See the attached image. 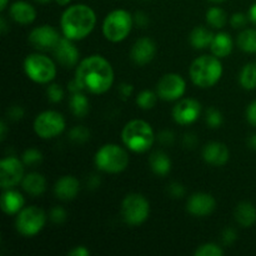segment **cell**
<instances>
[{"instance_id":"18","label":"cell","mask_w":256,"mask_h":256,"mask_svg":"<svg viewBox=\"0 0 256 256\" xmlns=\"http://www.w3.org/2000/svg\"><path fill=\"white\" fill-rule=\"evenodd\" d=\"M202 158L212 166H222L230 159V152L224 142H212L202 149Z\"/></svg>"},{"instance_id":"14","label":"cell","mask_w":256,"mask_h":256,"mask_svg":"<svg viewBox=\"0 0 256 256\" xmlns=\"http://www.w3.org/2000/svg\"><path fill=\"white\" fill-rule=\"evenodd\" d=\"M202 112V104L195 99H182L172 109V119L179 125H190L196 122Z\"/></svg>"},{"instance_id":"24","label":"cell","mask_w":256,"mask_h":256,"mask_svg":"<svg viewBox=\"0 0 256 256\" xmlns=\"http://www.w3.org/2000/svg\"><path fill=\"white\" fill-rule=\"evenodd\" d=\"M22 189L32 196H39L46 189V180L39 172H29L22 182Z\"/></svg>"},{"instance_id":"28","label":"cell","mask_w":256,"mask_h":256,"mask_svg":"<svg viewBox=\"0 0 256 256\" xmlns=\"http://www.w3.org/2000/svg\"><path fill=\"white\" fill-rule=\"evenodd\" d=\"M236 44L242 52L256 54V29H244L238 35Z\"/></svg>"},{"instance_id":"40","label":"cell","mask_w":256,"mask_h":256,"mask_svg":"<svg viewBox=\"0 0 256 256\" xmlns=\"http://www.w3.org/2000/svg\"><path fill=\"white\" fill-rule=\"evenodd\" d=\"M8 118L10 120H14V122H18V120H22L25 115V110L24 108L20 106V105H12L8 109L6 112Z\"/></svg>"},{"instance_id":"27","label":"cell","mask_w":256,"mask_h":256,"mask_svg":"<svg viewBox=\"0 0 256 256\" xmlns=\"http://www.w3.org/2000/svg\"><path fill=\"white\" fill-rule=\"evenodd\" d=\"M70 110H72V114L76 118H84L86 116L88 112L90 110V102L89 99L86 98V95L82 94V92H74L70 98Z\"/></svg>"},{"instance_id":"15","label":"cell","mask_w":256,"mask_h":256,"mask_svg":"<svg viewBox=\"0 0 256 256\" xmlns=\"http://www.w3.org/2000/svg\"><path fill=\"white\" fill-rule=\"evenodd\" d=\"M52 52L58 62L64 68L78 66L79 64L80 52L76 45L74 44V40L62 36Z\"/></svg>"},{"instance_id":"44","label":"cell","mask_w":256,"mask_h":256,"mask_svg":"<svg viewBox=\"0 0 256 256\" xmlns=\"http://www.w3.org/2000/svg\"><path fill=\"white\" fill-rule=\"evenodd\" d=\"M158 140H159L162 145H172L175 140L174 132H170V130H162L159 134V136H158Z\"/></svg>"},{"instance_id":"4","label":"cell","mask_w":256,"mask_h":256,"mask_svg":"<svg viewBox=\"0 0 256 256\" xmlns=\"http://www.w3.org/2000/svg\"><path fill=\"white\" fill-rule=\"evenodd\" d=\"M125 146L134 152H145L152 146L155 134L152 125L145 120L134 119L126 122L122 132Z\"/></svg>"},{"instance_id":"10","label":"cell","mask_w":256,"mask_h":256,"mask_svg":"<svg viewBox=\"0 0 256 256\" xmlns=\"http://www.w3.org/2000/svg\"><path fill=\"white\" fill-rule=\"evenodd\" d=\"M66 122L64 116L55 110L42 112L35 118L34 132L42 139H52L62 134L65 130Z\"/></svg>"},{"instance_id":"49","label":"cell","mask_w":256,"mask_h":256,"mask_svg":"<svg viewBox=\"0 0 256 256\" xmlns=\"http://www.w3.org/2000/svg\"><path fill=\"white\" fill-rule=\"evenodd\" d=\"M6 132H8L6 122L2 120V122H0V140H2V142H4L5 138H6Z\"/></svg>"},{"instance_id":"3","label":"cell","mask_w":256,"mask_h":256,"mask_svg":"<svg viewBox=\"0 0 256 256\" xmlns=\"http://www.w3.org/2000/svg\"><path fill=\"white\" fill-rule=\"evenodd\" d=\"M222 64L215 55H202L192 62L189 69L190 79L196 86L206 89L212 88L222 79Z\"/></svg>"},{"instance_id":"20","label":"cell","mask_w":256,"mask_h":256,"mask_svg":"<svg viewBox=\"0 0 256 256\" xmlns=\"http://www.w3.org/2000/svg\"><path fill=\"white\" fill-rule=\"evenodd\" d=\"M10 18L15 22L22 25H29L36 19V10L30 2L24 0H18L10 5Z\"/></svg>"},{"instance_id":"55","label":"cell","mask_w":256,"mask_h":256,"mask_svg":"<svg viewBox=\"0 0 256 256\" xmlns=\"http://www.w3.org/2000/svg\"><path fill=\"white\" fill-rule=\"evenodd\" d=\"M36 2H39V4H48V2H50L52 0H35Z\"/></svg>"},{"instance_id":"23","label":"cell","mask_w":256,"mask_h":256,"mask_svg":"<svg viewBox=\"0 0 256 256\" xmlns=\"http://www.w3.org/2000/svg\"><path fill=\"white\" fill-rule=\"evenodd\" d=\"M235 220L242 228H250L256 222V208L252 202H242L235 208Z\"/></svg>"},{"instance_id":"1","label":"cell","mask_w":256,"mask_h":256,"mask_svg":"<svg viewBox=\"0 0 256 256\" xmlns=\"http://www.w3.org/2000/svg\"><path fill=\"white\" fill-rule=\"evenodd\" d=\"M114 69L102 55H90L78 64L75 78L82 92L104 94L114 84Z\"/></svg>"},{"instance_id":"9","label":"cell","mask_w":256,"mask_h":256,"mask_svg":"<svg viewBox=\"0 0 256 256\" xmlns=\"http://www.w3.org/2000/svg\"><path fill=\"white\" fill-rule=\"evenodd\" d=\"M45 222H46V214L44 210L38 206H26L22 208L16 214L15 228L20 235L32 238L44 229Z\"/></svg>"},{"instance_id":"22","label":"cell","mask_w":256,"mask_h":256,"mask_svg":"<svg viewBox=\"0 0 256 256\" xmlns=\"http://www.w3.org/2000/svg\"><path fill=\"white\" fill-rule=\"evenodd\" d=\"M232 49H234V42L228 32H220L214 35V39L210 45L212 55L218 56L219 59H222V58L229 56Z\"/></svg>"},{"instance_id":"32","label":"cell","mask_w":256,"mask_h":256,"mask_svg":"<svg viewBox=\"0 0 256 256\" xmlns=\"http://www.w3.org/2000/svg\"><path fill=\"white\" fill-rule=\"evenodd\" d=\"M69 139L76 144H84L90 139V130L82 125H76L69 132Z\"/></svg>"},{"instance_id":"35","label":"cell","mask_w":256,"mask_h":256,"mask_svg":"<svg viewBox=\"0 0 256 256\" xmlns=\"http://www.w3.org/2000/svg\"><path fill=\"white\" fill-rule=\"evenodd\" d=\"M205 122H206L208 126L212 128V129H218L222 125L224 122V118L222 114L215 108H209L206 110V114H205Z\"/></svg>"},{"instance_id":"5","label":"cell","mask_w":256,"mask_h":256,"mask_svg":"<svg viewBox=\"0 0 256 256\" xmlns=\"http://www.w3.org/2000/svg\"><path fill=\"white\" fill-rule=\"evenodd\" d=\"M95 165L100 172L119 174L129 165L126 150L118 144H105L95 154Z\"/></svg>"},{"instance_id":"50","label":"cell","mask_w":256,"mask_h":256,"mask_svg":"<svg viewBox=\"0 0 256 256\" xmlns=\"http://www.w3.org/2000/svg\"><path fill=\"white\" fill-rule=\"evenodd\" d=\"M88 184H89V188H98L100 185V179L96 175H92L89 179V182H88Z\"/></svg>"},{"instance_id":"56","label":"cell","mask_w":256,"mask_h":256,"mask_svg":"<svg viewBox=\"0 0 256 256\" xmlns=\"http://www.w3.org/2000/svg\"><path fill=\"white\" fill-rule=\"evenodd\" d=\"M210 2H214V4H220V2H226V0H209Z\"/></svg>"},{"instance_id":"30","label":"cell","mask_w":256,"mask_h":256,"mask_svg":"<svg viewBox=\"0 0 256 256\" xmlns=\"http://www.w3.org/2000/svg\"><path fill=\"white\" fill-rule=\"evenodd\" d=\"M205 18H206L208 25L214 28V29H222V28H224L228 22L226 12L219 6L209 8Z\"/></svg>"},{"instance_id":"37","label":"cell","mask_w":256,"mask_h":256,"mask_svg":"<svg viewBox=\"0 0 256 256\" xmlns=\"http://www.w3.org/2000/svg\"><path fill=\"white\" fill-rule=\"evenodd\" d=\"M249 20V15H245L244 12H235L230 19V24L235 29H242V28L246 26Z\"/></svg>"},{"instance_id":"48","label":"cell","mask_w":256,"mask_h":256,"mask_svg":"<svg viewBox=\"0 0 256 256\" xmlns=\"http://www.w3.org/2000/svg\"><path fill=\"white\" fill-rule=\"evenodd\" d=\"M248 15H249L250 22H252V24H254L255 26H256V2H254V4H252V6H250Z\"/></svg>"},{"instance_id":"34","label":"cell","mask_w":256,"mask_h":256,"mask_svg":"<svg viewBox=\"0 0 256 256\" xmlns=\"http://www.w3.org/2000/svg\"><path fill=\"white\" fill-rule=\"evenodd\" d=\"M22 162L26 166H35V165L40 164L42 162V154L35 148H30L26 149L22 155Z\"/></svg>"},{"instance_id":"19","label":"cell","mask_w":256,"mask_h":256,"mask_svg":"<svg viewBox=\"0 0 256 256\" xmlns=\"http://www.w3.org/2000/svg\"><path fill=\"white\" fill-rule=\"evenodd\" d=\"M80 192V182L72 175H65L60 178L54 185V194L58 199L70 202L78 196Z\"/></svg>"},{"instance_id":"51","label":"cell","mask_w":256,"mask_h":256,"mask_svg":"<svg viewBox=\"0 0 256 256\" xmlns=\"http://www.w3.org/2000/svg\"><path fill=\"white\" fill-rule=\"evenodd\" d=\"M8 30H9V28H8L6 20H5L4 16H2L0 18V32L2 34H6Z\"/></svg>"},{"instance_id":"43","label":"cell","mask_w":256,"mask_h":256,"mask_svg":"<svg viewBox=\"0 0 256 256\" xmlns=\"http://www.w3.org/2000/svg\"><path fill=\"white\" fill-rule=\"evenodd\" d=\"M246 120L250 125L256 128V100L250 102L246 108Z\"/></svg>"},{"instance_id":"42","label":"cell","mask_w":256,"mask_h":256,"mask_svg":"<svg viewBox=\"0 0 256 256\" xmlns=\"http://www.w3.org/2000/svg\"><path fill=\"white\" fill-rule=\"evenodd\" d=\"M134 18V25H136L138 28H146L149 25V15L144 12H136L135 15H132Z\"/></svg>"},{"instance_id":"25","label":"cell","mask_w":256,"mask_h":256,"mask_svg":"<svg viewBox=\"0 0 256 256\" xmlns=\"http://www.w3.org/2000/svg\"><path fill=\"white\" fill-rule=\"evenodd\" d=\"M214 32L205 26H196L190 32V44L198 50L206 49L212 45V39H214Z\"/></svg>"},{"instance_id":"2","label":"cell","mask_w":256,"mask_h":256,"mask_svg":"<svg viewBox=\"0 0 256 256\" xmlns=\"http://www.w3.org/2000/svg\"><path fill=\"white\" fill-rule=\"evenodd\" d=\"M96 25V14L86 4H74L68 6L60 18L62 35L74 42L82 40L92 34Z\"/></svg>"},{"instance_id":"16","label":"cell","mask_w":256,"mask_h":256,"mask_svg":"<svg viewBox=\"0 0 256 256\" xmlns=\"http://www.w3.org/2000/svg\"><path fill=\"white\" fill-rule=\"evenodd\" d=\"M216 208L214 196L208 192H194L186 202V210L198 218L208 216Z\"/></svg>"},{"instance_id":"41","label":"cell","mask_w":256,"mask_h":256,"mask_svg":"<svg viewBox=\"0 0 256 256\" xmlns=\"http://www.w3.org/2000/svg\"><path fill=\"white\" fill-rule=\"evenodd\" d=\"M238 239L236 230L232 229V228H226L224 229L222 234V240L225 245H232Z\"/></svg>"},{"instance_id":"39","label":"cell","mask_w":256,"mask_h":256,"mask_svg":"<svg viewBox=\"0 0 256 256\" xmlns=\"http://www.w3.org/2000/svg\"><path fill=\"white\" fill-rule=\"evenodd\" d=\"M168 192H169L170 196L174 198V199H182V196H185L186 190H185L184 185L180 184V182H172V184H169V186H168Z\"/></svg>"},{"instance_id":"8","label":"cell","mask_w":256,"mask_h":256,"mask_svg":"<svg viewBox=\"0 0 256 256\" xmlns=\"http://www.w3.org/2000/svg\"><path fill=\"white\" fill-rule=\"evenodd\" d=\"M150 214V204L146 198L138 192H132L122 202V216L130 226H138L146 222Z\"/></svg>"},{"instance_id":"6","label":"cell","mask_w":256,"mask_h":256,"mask_svg":"<svg viewBox=\"0 0 256 256\" xmlns=\"http://www.w3.org/2000/svg\"><path fill=\"white\" fill-rule=\"evenodd\" d=\"M134 26V18L124 9H115L105 16L102 34L112 42H120L129 36Z\"/></svg>"},{"instance_id":"54","label":"cell","mask_w":256,"mask_h":256,"mask_svg":"<svg viewBox=\"0 0 256 256\" xmlns=\"http://www.w3.org/2000/svg\"><path fill=\"white\" fill-rule=\"evenodd\" d=\"M8 2H9V0H0V10H2V12H4V10L6 9Z\"/></svg>"},{"instance_id":"36","label":"cell","mask_w":256,"mask_h":256,"mask_svg":"<svg viewBox=\"0 0 256 256\" xmlns=\"http://www.w3.org/2000/svg\"><path fill=\"white\" fill-rule=\"evenodd\" d=\"M46 96L49 99V102L56 104V102H60L64 99L65 92L59 84H50L46 88Z\"/></svg>"},{"instance_id":"31","label":"cell","mask_w":256,"mask_h":256,"mask_svg":"<svg viewBox=\"0 0 256 256\" xmlns=\"http://www.w3.org/2000/svg\"><path fill=\"white\" fill-rule=\"evenodd\" d=\"M158 92L152 90H142L136 96V105L142 110H150L156 105L158 102Z\"/></svg>"},{"instance_id":"52","label":"cell","mask_w":256,"mask_h":256,"mask_svg":"<svg viewBox=\"0 0 256 256\" xmlns=\"http://www.w3.org/2000/svg\"><path fill=\"white\" fill-rule=\"evenodd\" d=\"M248 145L252 150H255L256 152V134L250 135L249 139H248Z\"/></svg>"},{"instance_id":"21","label":"cell","mask_w":256,"mask_h":256,"mask_svg":"<svg viewBox=\"0 0 256 256\" xmlns=\"http://www.w3.org/2000/svg\"><path fill=\"white\" fill-rule=\"evenodd\" d=\"M25 200L19 192L5 189L2 194V210L6 215H16L24 208Z\"/></svg>"},{"instance_id":"33","label":"cell","mask_w":256,"mask_h":256,"mask_svg":"<svg viewBox=\"0 0 256 256\" xmlns=\"http://www.w3.org/2000/svg\"><path fill=\"white\" fill-rule=\"evenodd\" d=\"M224 250L222 246L214 242H206L202 244L195 250V256H222Z\"/></svg>"},{"instance_id":"11","label":"cell","mask_w":256,"mask_h":256,"mask_svg":"<svg viewBox=\"0 0 256 256\" xmlns=\"http://www.w3.org/2000/svg\"><path fill=\"white\" fill-rule=\"evenodd\" d=\"M186 90V82L182 75L176 72H169L162 76L156 86L158 96L165 102H175L184 96Z\"/></svg>"},{"instance_id":"7","label":"cell","mask_w":256,"mask_h":256,"mask_svg":"<svg viewBox=\"0 0 256 256\" xmlns=\"http://www.w3.org/2000/svg\"><path fill=\"white\" fill-rule=\"evenodd\" d=\"M24 72L30 80L38 84H49L56 76V66L46 55L29 54L24 60Z\"/></svg>"},{"instance_id":"12","label":"cell","mask_w":256,"mask_h":256,"mask_svg":"<svg viewBox=\"0 0 256 256\" xmlns=\"http://www.w3.org/2000/svg\"><path fill=\"white\" fill-rule=\"evenodd\" d=\"M24 162L15 156H6L0 162V185L2 190L12 189L24 179Z\"/></svg>"},{"instance_id":"45","label":"cell","mask_w":256,"mask_h":256,"mask_svg":"<svg viewBox=\"0 0 256 256\" xmlns=\"http://www.w3.org/2000/svg\"><path fill=\"white\" fill-rule=\"evenodd\" d=\"M90 252L85 246H75L74 249L68 252L69 256H88Z\"/></svg>"},{"instance_id":"26","label":"cell","mask_w":256,"mask_h":256,"mask_svg":"<svg viewBox=\"0 0 256 256\" xmlns=\"http://www.w3.org/2000/svg\"><path fill=\"white\" fill-rule=\"evenodd\" d=\"M149 164L154 174L159 176H165L172 170V160L164 152H160V150L150 155Z\"/></svg>"},{"instance_id":"17","label":"cell","mask_w":256,"mask_h":256,"mask_svg":"<svg viewBox=\"0 0 256 256\" xmlns=\"http://www.w3.org/2000/svg\"><path fill=\"white\" fill-rule=\"evenodd\" d=\"M156 54V44L150 38H140L134 42L130 52V58L136 65H146Z\"/></svg>"},{"instance_id":"46","label":"cell","mask_w":256,"mask_h":256,"mask_svg":"<svg viewBox=\"0 0 256 256\" xmlns=\"http://www.w3.org/2000/svg\"><path fill=\"white\" fill-rule=\"evenodd\" d=\"M119 92H120V94H122L124 98H129L130 95L132 94V92H134V88H132V84L124 82V84L120 85Z\"/></svg>"},{"instance_id":"53","label":"cell","mask_w":256,"mask_h":256,"mask_svg":"<svg viewBox=\"0 0 256 256\" xmlns=\"http://www.w3.org/2000/svg\"><path fill=\"white\" fill-rule=\"evenodd\" d=\"M55 2H56V4L60 5V6H66V5L70 4L72 0H55Z\"/></svg>"},{"instance_id":"13","label":"cell","mask_w":256,"mask_h":256,"mask_svg":"<svg viewBox=\"0 0 256 256\" xmlns=\"http://www.w3.org/2000/svg\"><path fill=\"white\" fill-rule=\"evenodd\" d=\"M62 39L56 29L50 25H40L34 28L29 34V42L38 50H54L59 40Z\"/></svg>"},{"instance_id":"47","label":"cell","mask_w":256,"mask_h":256,"mask_svg":"<svg viewBox=\"0 0 256 256\" xmlns=\"http://www.w3.org/2000/svg\"><path fill=\"white\" fill-rule=\"evenodd\" d=\"M184 146L186 148H195V145H196L198 142V139L196 136H195V134H186L184 136Z\"/></svg>"},{"instance_id":"29","label":"cell","mask_w":256,"mask_h":256,"mask_svg":"<svg viewBox=\"0 0 256 256\" xmlns=\"http://www.w3.org/2000/svg\"><path fill=\"white\" fill-rule=\"evenodd\" d=\"M239 82L245 90L256 89V62H248L242 66L239 75Z\"/></svg>"},{"instance_id":"38","label":"cell","mask_w":256,"mask_h":256,"mask_svg":"<svg viewBox=\"0 0 256 256\" xmlns=\"http://www.w3.org/2000/svg\"><path fill=\"white\" fill-rule=\"evenodd\" d=\"M66 212H65L64 208L62 206L52 208V212H50V220H52L54 224H62V222L66 220Z\"/></svg>"}]
</instances>
